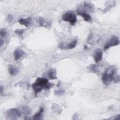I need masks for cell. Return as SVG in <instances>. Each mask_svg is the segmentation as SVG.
Returning a JSON list of instances; mask_svg holds the SVG:
<instances>
[{
  "label": "cell",
  "instance_id": "cell-10",
  "mask_svg": "<svg viewBox=\"0 0 120 120\" xmlns=\"http://www.w3.org/2000/svg\"><path fill=\"white\" fill-rule=\"evenodd\" d=\"M31 19L30 17H28L26 18H21L19 20V22L21 25H25L26 27H28V25L31 22Z\"/></svg>",
  "mask_w": 120,
  "mask_h": 120
},
{
  "label": "cell",
  "instance_id": "cell-14",
  "mask_svg": "<svg viewBox=\"0 0 120 120\" xmlns=\"http://www.w3.org/2000/svg\"><path fill=\"white\" fill-rule=\"evenodd\" d=\"M38 22L41 26L45 27L47 26V22H46L45 20L41 17H40L38 19Z\"/></svg>",
  "mask_w": 120,
  "mask_h": 120
},
{
  "label": "cell",
  "instance_id": "cell-17",
  "mask_svg": "<svg viewBox=\"0 0 120 120\" xmlns=\"http://www.w3.org/2000/svg\"><path fill=\"white\" fill-rule=\"evenodd\" d=\"M64 90H56L54 92V93L56 95H61L64 93Z\"/></svg>",
  "mask_w": 120,
  "mask_h": 120
},
{
  "label": "cell",
  "instance_id": "cell-1",
  "mask_svg": "<svg viewBox=\"0 0 120 120\" xmlns=\"http://www.w3.org/2000/svg\"><path fill=\"white\" fill-rule=\"evenodd\" d=\"M50 86H51V85L49 83L48 80L46 78L42 77H38L37 78L35 82L32 84V87L35 92V95L40 92L43 88L49 89Z\"/></svg>",
  "mask_w": 120,
  "mask_h": 120
},
{
  "label": "cell",
  "instance_id": "cell-2",
  "mask_svg": "<svg viewBox=\"0 0 120 120\" xmlns=\"http://www.w3.org/2000/svg\"><path fill=\"white\" fill-rule=\"evenodd\" d=\"M115 72V68L112 66L110 67L105 71L102 77V81L104 84L107 85L112 80H114Z\"/></svg>",
  "mask_w": 120,
  "mask_h": 120
},
{
  "label": "cell",
  "instance_id": "cell-4",
  "mask_svg": "<svg viewBox=\"0 0 120 120\" xmlns=\"http://www.w3.org/2000/svg\"><path fill=\"white\" fill-rule=\"evenodd\" d=\"M8 116L11 119H17L21 116V112L16 108H12L8 111Z\"/></svg>",
  "mask_w": 120,
  "mask_h": 120
},
{
  "label": "cell",
  "instance_id": "cell-3",
  "mask_svg": "<svg viewBox=\"0 0 120 120\" xmlns=\"http://www.w3.org/2000/svg\"><path fill=\"white\" fill-rule=\"evenodd\" d=\"M62 19L64 21L69 22L71 25H74L77 21L76 15L73 11H68L63 15Z\"/></svg>",
  "mask_w": 120,
  "mask_h": 120
},
{
  "label": "cell",
  "instance_id": "cell-8",
  "mask_svg": "<svg viewBox=\"0 0 120 120\" xmlns=\"http://www.w3.org/2000/svg\"><path fill=\"white\" fill-rule=\"evenodd\" d=\"M77 15L81 16L84 19V20L87 22H90L91 20V17L90 15H89L87 13L84 11H78L77 13Z\"/></svg>",
  "mask_w": 120,
  "mask_h": 120
},
{
  "label": "cell",
  "instance_id": "cell-11",
  "mask_svg": "<svg viewBox=\"0 0 120 120\" xmlns=\"http://www.w3.org/2000/svg\"><path fill=\"white\" fill-rule=\"evenodd\" d=\"M48 76L49 79H56V71L54 69L51 68L50 69L48 72Z\"/></svg>",
  "mask_w": 120,
  "mask_h": 120
},
{
  "label": "cell",
  "instance_id": "cell-22",
  "mask_svg": "<svg viewBox=\"0 0 120 120\" xmlns=\"http://www.w3.org/2000/svg\"><path fill=\"white\" fill-rule=\"evenodd\" d=\"M84 48L85 49H86V48H87V49L88 48V47H87V46L86 45H85L84 46Z\"/></svg>",
  "mask_w": 120,
  "mask_h": 120
},
{
  "label": "cell",
  "instance_id": "cell-21",
  "mask_svg": "<svg viewBox=\"0 0 120 120\" xmlns=\"http://www.w3.org/2000/svg\"><path fill=\"white\" fill-rule=\"evenodd\" d=\"M2 90H3V87H2V86H0V92L1 93H2Z\"/></svg>",
  "mask_w": 120,
  "mask_h": 120
},
{
  "label": "cell",
  "instance_id": "cell-18",
  "mask_svg": "<svg viewBox=\"0 0 120 120\" xmlns=\"http://www.w3.org/2000/svg\"><path fill=\"white\" fill-rule=\"evenodd\" d=\"M24 31V29H22V30H19V29H17V30H16L15 31V32L17 34H19V35H21L22 34L23 32Z\"/></svg>",
  "mask_w": 120,
  "mask_h": 120
},
{
  "label": "cell",
  "instance_id": "cell-6",
  "mask_svg": "<svg viewBox=\"0 0 120 120\" xmlns=\"http://www.w3.org/2000/svg\"><path fill=\"white\" fill-rule=\"evenodd\" d=\"M102 55H103V52L102 51L99 49L96 50L94 52L93 55L95 61L96 63H98L100 61H101L102 59Z\"/></svg>",
  "mask_w": 120,
  "mask_h": 120
},
{
  "label": "cell",
  "instance_id": "cell-13",
  "mask_svg": "<svg viewBox=\"0 0 120 120\" xmlns=\"http://www.w3.org/2000/svg\"><path fill=\"white\" fill-rule=\"evenodd\" d=\"M77 44V40L76 39H74L72 41H71V42H70L67 46V48L68 49H71L74 48L76 45Z\"/></svg>",
  "mask_w": 120,
  "mask_h": 120
},
{
  "label": "cell",
  "instance_id": "cell-19",
  "mask_svg": "<svg viewBox=\"0 0 120 120\" xmlns=\"http://www.w3.org/2000/svg\"><path fill=\"white\" fill-rule=\"evenodd\" d=\"M13 19V16L11 15H8V17H7V21L8 22H11L12 21Z\"/></svg>",
  "mask_w": 120,
  "mask_h": 120
},
{
  "label": "cell",
  "instance_id": "cell-5",
  "mask_svg": "<svg viewBox=\"0 0 120 120\" xmlns=\"http://www.w3.org/2000/svg\"><path fill=\"white\" fill-rule=\"evenodd\" d=\"M119 44V38L116 36H113L105 44L104 50H106L110 47L118 45Z\"/></svg>",
  "mask_w": 120,
  "mask_h": 120
},
{
  "label": "cell",
  "instance_id": "cell-9",
  "mask_svg": "<svg viewBox=\"0 0 120 120\" xmlns=\"http://www.w3.org/2000/svg\"><path fill=\"white\" fill-rule=\"evenodd\" d=\"M8 71L9 74L12 75H15L19 71L17 67L13 65H10L8 66Z\"/></svg>",
  "mask_w": 120,
  "mask_h": 120
},
{
  "label": "cell",
  "instance_id": "cell-7",
  "mask_svg": "<svg viewBox=\"0 0 120 120\" xmlns=\"http://www.w3.org/2000/svg\"><path fill=\"white\" fill-rule=\"evenodd\" d=\"M25 52L21 49H17L14 52V56L15 60H17L20 58L22 57L25 55Z\"/></svg>",
  "mask_w": 120,
  "mask_h": 120
},
{
  "label": "cell",
  "instance_id": "cell-16",
  "mask_svg": "<svg viewBox=\"0 0 120 120\" xmlns=\"http://www.w3.org/2000/svg\"><path fill=\"white\" fill-rule=\"evenodd\" d=\"M0 35L2 37H6L7 35V31L6 29H3L0 30Z\"/></svg>",
  "mask_w": 120,
  "mask_h": 120
},
{
  "label": "cell",
  "instance_id": "cell-12",
  "mask_svg": "<svg viewBox=\"0 0 120 120\" xmlns=\"http://www.w3.org/2000/svg\"><path fill=\"white\" fill-rule=\"evenodd\" d=\"M44 111V108L41 107L40 108V109L39 111L35 114L33 116V119L34 120H40L42 119V113Z\"/></svg>",
  "mask_w": 120,
  "mask_h": 120
},
{
  "label": "cell",
  "instance_id": "cell-15",
  "mask_svg": "<svg viewBox=\"0 0 120 120\" xmlns=\"http://www.w3.org/2000/svg\"><path fill=\"white\" fill-rule=\"evenodd\" d=\"M84 7L86 9L89 11H92L93 10V7L91 3H84Z\"/></svg>",
  "mask_w": 120,
  "mask_h": 120
},
{
  "label": "cell",
  "instance_id": "cell-20",
  "mask_svg": "<svg viewBox=\"0 0 120 120\" xmlns=\"http://www.w3.org/2000/svg\"><path fill=\"white\" fill-rule=\"evenodd\" d=\"M3 44H4V40H3L2 38H0V46H2V45H3Z\"/></svg>",
  "mask_w": 120,
  "mask_h": 120
}]
</instances>
